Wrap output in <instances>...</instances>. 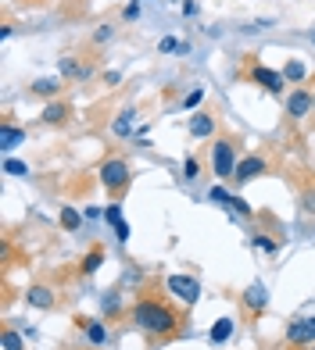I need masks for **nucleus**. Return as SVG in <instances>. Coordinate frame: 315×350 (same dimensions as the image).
Wrapping results in <instances>:
<instances>
[{"mask_svg":"<svg viewBox=\"0 0 315 350\" xmlns=\"http://www.w3.org/2000/svg\"><path fill=\"white\" fill-rule=\"evenodd\" d=\"M133 322H136L140 332H147L151 340H176L186 329V314L179 308H172L165 297L144 293V297H136V304H133Z\"/></svg>","mask_w":315,"mask_h":350,"instance_id":"f257e3e1","label":"nucleus"},{"mask_svg":"<svg viewBox=\"0 0 315 350\" xmlns=\"http://www.w3.org/2000/svg\"><path fill=\"white\" fill-rule=\"evenodd\" d=\"M236 139L233 136H218L215 143H212V168H215V175L223 183H229L233 179V172H236Z\"/></svg>","mask_w":315,"mask_h":350,"instance_id":"f03ea898","label":"nucleus"},{"mask_svg":"<svg viewBox=\"0 0 315 350\" xmlns=\"http://www.w3.org/2000/svg\"><path fill=\"white\" fill-rule=\"evenodd\" d=\"M101 183H104V189L112 193L115 200L129 189V183H133V172H129V165L122 161V157H108V161L101 165Z\"/></svg>","mask_w":315,"mask_h":350,"instance_id":"7ed1b4c3","label":"nucleus"},{"mask_svg":"<svg viewBox=\"0 0 315 350\" xmlns=\"http://www.w3.org/2000/svg\"><path fill=\"white\" fill-rule=\"evenodd\" d=\"M312 107H315L312 86H297V90H290V93H287V115H290L294 122L308 118V115H312Z\"/></svg>","mask_w":315,"mask_h":350,"instance_id":"20e7f679","label":"nucleus"},{"mask_svg":"<svg viewBox=\"0 0 315 350\" xmlns=\"http://www.w3.org/2000/svg\"><path fill=\"white\" fill-rule=\"evenodd\" d=\"M315 343V318H294L290 329H287V347L301 350Z\"/></svg>","mask_w":315,"mask_h":350,"instance_id":"39448f33","label":"nucleus"},{"mask_svg":"<svg viewBox=\"0 0 315 350\" xmlns=\"http://www.w3.org/2000/svg\"><path fill=\"white\" fill-rule=\"evenodd\" d=\"M165 290L176 293L183 304H197V297H201V286H197V279H190V275H168V279H165Z\"/></svg>","mask_w":315,"mask_h":350,"instance_id":"423d86ee","label":"nucleus"},{"mask_svg":"<svg viewBox=\"0 0 315 350\" xmlns=\"http://www.w3.org/2000/svg\"><path fill=\"white\" fill-rule=\"evenodd\" d=\"M265 172H269V161H265L262 154H251V157H244V161L236 165V172H233V183H236V186H244V183L258 179V175H265Z\"/></svg>","mask_w":315,"mask_h":350,"instance_id":"0eeeda50","label":"nucleus"},{"mask_svg":"<svg viewBox=\"0 0 315 350\" xmlns=\"http://www.w3.org/2000/svg\"><path fill=\"white\" fill-rule=\"evenodd\" d=\"M247 79H251V83H258V86H265L269 93H283V90H287L283 72H273V68H265V65H255V68L247 72Z\"/></svg>","mask_w":315,"mask_h":350,"instance_id":"6e6552de","label":"nucleus"},{"mask_svg":"<svg viewBox=\"0 0 315 350\" xmlns=\"http://www.w3.org/2000/svg\"><path fill=\"white\" fill-rule=\"evenodd\" d=\"M58 72H61V79H68V83H86L93 75V65L90 61H79V57H61Z\"/></svg>","mask_w":315,"mask_h":350,"instance_id":"1a4fd4ad","label":"nucleus"},{"mask_svg":"<svg viewBox=\"0 0 315 350\" xmlns=\"http://www.w3.org/2000/svg\"><path fill=\"white\" fill-rule=\"evenodd\" d=\"M25 304L36 308V311H51V308L58 304V293L51 290V286L36 282V286H29V290H25Z\"/></svg>","mask_w":315,"mask_h":350,"instance_id":"9d476101","label":"nucleus"},{"mask_svg":"<svg viewBox=\"0 0 315 350\" xmlns=\"http://www.w3.org/2000/svg\"><path fill=\"white\" fill-rule=\"evenodd\" d=\"M43 125H54V129H65V125L72 122V107L65 104V100H51L43 107Z\"/></svg>","mask_w":315,"mask_h":350,"instance_id":"9b49d317","label":"nucleus"},{"mask_svg":"<svg viewBox=\"0 0 315 350\" xmlns=\"http://www.w3.org/2000/svg\"><path fill=\"white\" fill-rule=\"evenodd\" d=\"M265 304H269V293H265V286H262V282H255V286H247V293H244V311L258 318Z\"/></svg>","mask_w":315,"mask_h":350,"instance_id":"f8f14e48","label":"nucleus"},{"mask_svg":"<svg viewBox=\"0 0 315 350\" xmlns=\"http://www.w3.org/2000/svg\"><path fill=\"white\" fill-rule=\"evenodd\" d=\"M215 125H218V118L212 115V111H197V115L190 118V136H197V139H208V136L215 133Z\"/></svg>","mask_w":315,"mask_h":350,"instance_id":"ddd939ff","label":"nucleus"},{"mask_svg":"<svg viewBox=\"0 0 315 350\" xmlns=\"http://www.w3.org/2000/svg\"><path fill=\"white\" fill-rule=\"evenodd\" d=\"M79 329H83V336L90 347H104L108 343V329L104 322H93V318H79Z\"/></svg>","mask_w":315,"mask_h":350,"instance_id":"4468645a","label":"nucleus"},{"mask_svg":"<svg viewBox=\"0 0 315 350\" xmlns=\"http://www.w3.org/2000/svg\"><path fill=\"white\" fill-rule=\"evenodd\" d=\"M18 143H25V129H18L11 122H0V150H14Z\"/></svg>","mask_w":315,"mask_h":350,"instance_id":"2eb2a0df","label":"nucleus"},{"mask_svg":"<svg viewBox=\"0 0 315 350\" xmlns=\"http://www.w3.org/2000/svg\"><path fill=\"white\" fill-rule=\"evenodd\" d=\"M61 86H65V79H36V83L29 86V90H33L36 97H47V100H58V93H61Z\"/></svg>","mask_w":315,"mask_h":350,"instance_id":"dca6fc26","label":"nucleus"},{"mask_svg":"<svg viewBox=\"0 0 315 350\" xmlns=\"http://www.w3.org/2000/svg\"><path fill=\"white\" fill-rule=\"evenodd\" d=\"M133 118H136V111H133V107H125L122 115L112 122V136H129V133H133Z\"/></svg>","mask_w":315,"mask_h":350,"instance_id":"f3484780","label":"nucleus"},{"mask_svg":"<svg viewBox=\"0 0 315 350\" xmlns=\"http://www.w3.org/2000/svg\"><path fill=\"white\" fill-rule=\"evenodd\" d=\"M101 265H104V247H90V254L83 258V268H79V272H83V275H93Z\"/></svg>","mask_w":315,"mask_h":350,"instance_id":"a211bd4d","label":"nucleus"},{"mask_svg":"<svg viewBox=\"0 0 315 350\" xmlns=\"http://www.w3.org/2000/svg\"><path fill=\"white\" fill-rule=\"evenodd\" d=\"M229 336H233V318H218V322L212 325V343L223 347Z\"/></svg>","mask_w":315,"mask_h":350,"instance_id":"6ab92c4d","label":"nucleus"},{"mask_svg":"<svg viewBox=\"0 0 315 350\" xmlns=\"http://www.w3.org/2000/svg\"><path fill=\"white\" fill-rule=\"evenodd\" d=\"M305 75H308V68H305V61H287V65H283V79H287V83H305Z\"/></svg>","mask_w":315,"mask_h":350,"instance_id":"aec40b11","label":"nucleus"},{"mask_svg":"<svg viewBox=\"0 0 315 350\" xmlns=\"http://www.w3.org/2000/svg\"><path fill=\"white\" fill-rule=\"evenodd\" d=\"M115 40V25L112 22H101L97 29H93V36H90V46H104V43H112Z\"/></svg>","mask_w":315,"mask_h":350,"instance_id":"412c9836","label":"nucleus"},{"mask_svg":"<svg viewBox=\"0 0 315 350\" xmlns=\"http://www.w3.org/2000/svg\"><path fill=\"white\" fill-rule=\"evenodd\" d=\"M61 229H68V232L83 229V215H79L75 208H61Z\"/></svg>","mask_w":315,"mask_h":350,"instance_id":"4be33fe9","label":"nucleus"},{"mask_svg":"<svg viewBox=\"0 0 315 350\" xmlns=\"http://www.w3.org/2000/svg\"><path fill=\"white\" fill-rule=\"evenodd\" d=\"M297 200H301V211H305V215H315V186H305Z\"/></svg>","mask_w":315,"mask_h":350,"instance_id":"5701e85b","label":"nucleus"},{"mask_svg":"<svg viewBox=\"0 0 315 350\" xmlns=\"http://www.w3.org/2000/svg\"><path fill=\"white\" fill-rule=\"evenodd\" d=\"M4 350H25V347H22V336H18L11 325L4 329Z\"/></svg>","mask_w":315,"mask_h":350,"instance_id":"b1692460","label":"nucleus"},{"mask_svg":"<svg viewBox=\"0 0 315 350\" xmlns=\"http://www.w3.org/2000/svg\"><path fill=\"white\" fill-rule=\"evenodd\" d=\"M197 175H201V161L190 154V157L183 161V179H197Z\"/></svg>","mask_w":315,"mask_h":350,"instance_id":"393cba45","label":"nucleus"},{"mask_svg":"<svg viewBox=\"0 0 315 350\" xmlns=\"http://www.w3.org/2000/svg\"><path fill=\"white\" fill-rule=\"evenodd\" d=\"M201 100H204V86H194V90L183 97V107H197Z\"/></svg>","mask_w":315,"mask_h":350,"instance_id":"a878e982","label":"nucleus"},{"mask_svg":"<svg viewBox=\"0 0 315 350\" xmlns=\"http://www.w3.org/2000/svg\"><path fill=\"white\" fill-rule=\"evenodd\" d=\"M4 172H8V175H25L29 168H25L22 161H14V157H4Z\"/></svg>","mask_w":315,"mask_h":350,"instance_id":"bb28decb","label":"nucleus"},{"mask_svg":"<svg viewBox=\"0 0 315 350\" xmlns=\"http://www.w3.org/2000/svg\"><path fill=\"white\" fill-rule=\"evenodd\" d=\"M226 204H229V208H233V211H236V215H244V218H247V215H251V208H247V200H240V197H229V200H226Z\"/></svg>","mask_w":315,"mask_h":350,"instance_id":"cd10ccee","label":"nucleus"},{"mask_svg":"<svg viewBox=\"0 0 315 350\" xmlns=\"http://www.w3.org/2000/svg\"><path fill=\"white\" fill-rule=\"evenodd\" d=\"M158 51H162V54H172V51H179V40H176V36H165L162 43H158Z\"/></svg>","mask_w":315,"mask_h":350,"instance_id":"c85d7f7f","label":"nucleus"},{"mask_svg":"<svg viewBox=\"0 0 315 350\" xmlns=\"http://www.w3.org/2000/svg\"><path fill=\"white\" fill-rule=\"evenodd\" d=\"M104 311L118 314V293H115V290H112V293H104Z\"/></svg>","mask_w":315,"mask_h":350,"instance_id":"c756f323","label":"nucleus"},{"mask_svg":"<svg viewBox=\"0 0 315 350\" xmlns=\"http://www.w3.org/2000/svg\"><path fill=\"white\" fill-rule=\"evenodd\" d=\"M122 18H125V22H136V18H140V0H133V4L122 11Z\"/></svg>","mask_w":315,"mask_h":350,"instance_id":"7c9ffc66","label":"nucleus"},{"mask_svg":"<svg viewBox=\"0 0 315 350\" xmlns=\"http://www.w3.org/2000/svg\"><path fill=\"white\" fill-rule=\"evenodd\" d=\"M115 236H118V240H122V243H125V240H129V226H125V221H122V218L115 221Z\"/></svg>","mask_w":315,"mask_h":350,"instance_id":"2f4dec72","label":"nucleus"},{"mask_svg":"<svg viewBox=\"0 0 315 350\" xmlns=\"http://www.w3.org/2000/svg\"><path fill=\"white\" fill-rule=\"evenodd\" d=\"M183 14H186V18H194V14H197V0H183Z\"/></svg>","mask_w":315,"mask_h":350,"instance_id":"473e14b6","label":"nucleus"},{"mask_svg":"<svg viewBox=\"0 0 315 350\" xmlns=\"http://www.w3.org/2000/svg\"><path fill=\"white\" fill-rule=\"evenodd\" d=\"M104 218H108V221H118V218H122V208H118V204H112V208L104 211Z\"/></svg>","mask_w":315,"mask_h":350,"instance_id":"72a5a7b5","label":"nucleus"},{"mask_svg":"<svg viewBox=\"0 0 315 350\" xmlns=\"http://www.w3.org/2000/svg\"><path fill=\"white\" fill-rule=\"evenodd\" d=\"M212 200H229V193H226L223 186H215V189H212Z\"/></svg>","mask_w":315,"mask_h":350,"instance_id":"f704fd0d","label":"nucleus"},{"mask_svg":"<svg viewBox=\"0 0 315 350\" xmlns=\"http://www.w3.org/2000/svg\"><path fill=\"white\" fill-rule=\"evenodd\" d=\"M255 247H262V250H276V243H269V240H262V236H258V240H255Z\"/></svg>","mask_w":315,"mask_h":350,"instance_id":"c9c22d12","label":"nucleus"},{"mask_svg":"<svg viewBox=\"0 0 315 350\" xmlns=\"http://www.w3.org/2000/svg\"><path fill=\"white\" fill-rule=\"evenodd\" d=\"M22 4H47V0H22Z\"/></svg>","mask_w":315,"mask_h":350,"instance_id":"e433bc0d","label":"nucleus"},{"mask_svg":"<svg viewBox=\"0 0 315 350\" xmlns=\"http://www.w3.org/2000/svg\"><path fill=\"white\" fill-rule=\"evenodd\" d=\"M308 40H312V43H315V29H312V33H308Z\"/></svg>","mask_w":315,"mask_h":350,"instance_id":"4c0bfd02","label":"nucleus"},{"mask_svg":"<svg viewBox=\"0 0 315 350\" xmlns=\"http://www.w3.org/2000/svg\"><path fill=\"white\" fill-rule=\"evenodd\" d=\"M308 350H315V343H312V347H308Z\"/></svg>","mask_w":315,"mask_h":350,"instance_id":"58836bf2","label":"nucleus"},{"mask_svg":"<svg viewBox=\"0 0 315 350\" xmlns=\"http://www.w3.org/2000/svg\"><path fill=\"white\" fill-rule=\"evenodd\" d=\"M312 97H315V93H312Z\"/></svg>","mask_w":315,"mask_h":350,"instance_id":"ea45409f","label":"nucleus"}]
</instances>
